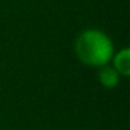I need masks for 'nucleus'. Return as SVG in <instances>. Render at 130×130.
<instances>
[{
  "mask_svg": "<svg viewBox=\"0 0 130 130\" xmlns=\"http://www.w3.org/2000/svg\"><path fill=\"white\" fill-rule=\"evenodd\" d=\"M74 51L77 58L89 68H103L110 63L115 46L112 38L101 29L89 28L78 34Z\"/></svg>",
  "mask_w": 130,
  "mask_h": 130,
  "instance_id": "1",
  "label": "nucleus"
},
{
  "mask_svg": "<svg viewBox=\"0 0 130 130\" xmlns=\"http://www.w3.org/2000/svg\"><path fill=\"white\" fill-rule=\"evenodd\" d=\"M110 63H112L110 66L121 77H128L130 75V51H128V47H122L118 52H115Z\"/></svg>",
  "mask_w": 130,
  "mask_h": 130,
  "instance_id": "2",
  "label": "nucleus"
},
{
  "mask_svg": "<svg viewBox=\"0 0 130 130\" xmlns=\"http://www.w3.org/2000/svg\"><path fill=\"white\" fill-rule=\"evenodd\" d=\"M98 81L106 89H115L121 81V75L110 64H106V66L100 68V71H98Z\"/></svg>",
  "mask_w": 130,
  "mask_h": 130,
  "instance_id": "3",
  "label": "nucleus"
}]
</instances>
